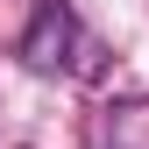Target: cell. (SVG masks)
Here are the masks:
<instances>
[{
	"mask_svg": "<svg viewBox=\"0 0 149 149\" xmlns=\"http://www.w3.org/2000/svg\"><path fill=\"white\" fill-rule=\"evenodd\" d=\"M22 64L43 71V78L92 85V78H107V43L78 22L71 0H36V7H29V29H22Z\"/></svg>",
	"mask_w": 149,
	"mask_h": 149,
	"instance_id": "obj_1",
	"label": "cell"
},
{
	"mask_svg": "<svg viewBox=\"0 0 149 149\" xmlns=\"http://www.w3.org/2000/svg\"><path fill=\"white\" fill-rule=\"evenodd\" d=\"M92 149H149V100H121V107H107L100 142H92Z\"/></svg>",
	"mask_w": 149,
	"mask_h": 149,
	"instance_id": "obj_2",
	"label": "cell"
}]
</instances>
